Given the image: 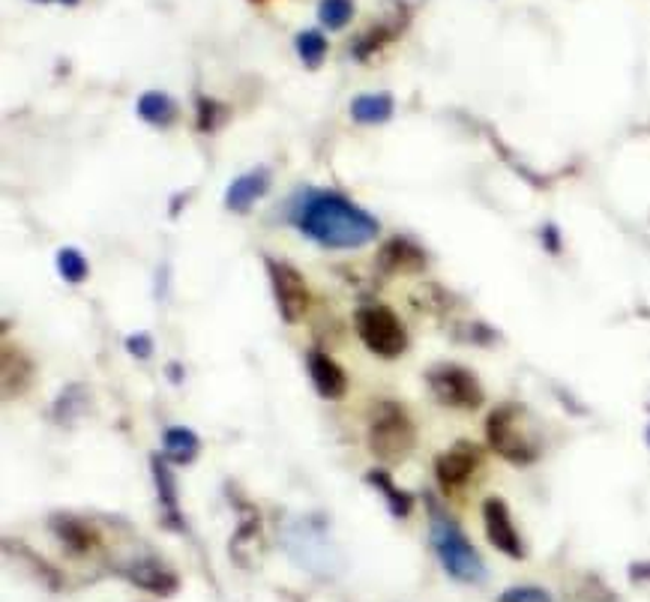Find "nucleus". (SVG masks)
I'll return each instance as SVG.
<instances>
[{
    "label": "nucleus",
    "instance_id": "1",
    "mask_svg": "<svg viewBox=\"0 0 650 602\" xmlns=\"http://www.w3.org/2000/svg\"><path fill=\"white\" fill-rule=\"evenodd\" d=\"M291 222L303 237L324 249H363L381 231V222L360 204L330 190H306L291 210Z\"/></svg>",
    "mask_w": 650,
    "mask_h": 602
},
{
    "label": "nucleus",
    "instance_id": "2",
    "mask_svg": "<svg viewBox=\"0 0 650 602\" xmlns=\"http://www.w3.org/2000/svg\"><path fill=\"white\" fill-rule=\"evenodd\" d=\"M429 509V545L435 552L437 564L449 579L465 588H480L489 581V567H485L480 549L471 543L459 521L449 516L447 509L437 504L435 497L426 495Z\"/></svg>",
    "mask_w": 650,
    "mask_h": 602
},
{
    "label": "nucleus",
    "instance_id": "3",
    "mask_svg": "<svg viewBox=\"0 0 650 602\" xmlns=\"http://www.w3.org/2000/svg\"><path fill=\"white\" fill-rule=\"evenodd\" d=\"M485 444L507 465L528 468L540 459V444L525 429V408L519 401H501L485 417Z\"/></svg>",
    "mask_w": 650,
    "mask_h": 602
},
{
    "label": "nucleus",
    "instance_id": "4",
    "mask_svg": "<svg viewBox=\"0 0 650 602\" xmlns=\"http://www.w3.org/2000/svg\"><path fill=\"white\" fill-rule=\"evenodd\" d=\"M366 441L375 459L393 465V461L408 459L411 449L417 447V425L399 401L381 399L372 405Z\"/></svg>",
    "mask_w": 650,
    "mask_h": 602
},
{
    "label": "nucleus",
    "instance_id": "5",
    "mask_svg": "<svg viewBox=\"0 0 650 602\" xmlns=\"http://www.w3.org/2000/svg\"><path fill=\"white\" fill-rule=\"evenodd\" d=\"M354 330L369 351L384 360H396L408 351V330L402 318L384 303H363L354 312Z\"/></svg>",
    "mask_w": 650,
    "mask_h": 602
},
{
    "label": "nucleus",
    "instance_id": "6",
    "mask_svg": "<svg viewBox=\"0 0 650 602\" xmlns=\"http://www.w3.org/2000/svg\"><path fill=\"white\" fill-rule=\"evenodd\" d=\"M426 387L432 399L453 411H477L483 408L485 390L480 378L459 363H437L426 372Z\"/></svg>",
    "mask_w": 650,
    "mask_h": 602
},
{
    "label": "nucleus",
    "instance_id": "7",
    "mask_svg": "<svg viewBox=\"0 0 650 602\" xmlns=\"http://www.w3.org/2000/svg\"><path fill=\"white\" fill-rule=\"evenodd\" d=\"M417 3H420V0H387L378 19L369 24L366 31L351 43V58L360 60V63H366L369 58H375V55H378L381 48H387L390 43H396V39L411 27Z\"/></svg>",
    "mask_w": 650,
    "mask_h": 602
},
{
    "label": "nucleus",
    "instance_id": "8",
    "mask_svg": "<svg viewBox=\"0 0 650 602\" xmlns=\"http://www.w3.org/2000/svg\"><path fill=\"white\" fill-rule=\"evenodd\" d=\"M264 267H267V279H270L273 297H276L279 318L285 324H297L306 315L309 303H312L306 276L282 258H264Z\"/></svg>",
    "mask_w": 650,
    "mask_h": 602
},
{
    "label": "nucleus",
    "instance_id": "9",
    "mask_svg": "<svg viewBox=\"0 0 650 602\" xmlns=\"http://www.w3.org/2000/svg\"><path fill=\"white\" fill-rule=\"evenodd\" d=\"M483 449L473 441H456L453 447L435 456V480L444 495H459L465 492L477 473L483 471Z\"/></svg>",
    "mask_w": 650,
    "mask_h": 602
},
{
    "label": "nucleus",
    "instance_id": "10",
    "mask_svg": "<svg viewBox=\"0 0 650 602\" xmlns=\"http://www.w3.org/2000/svg\"><path fill=\"white\" fill-rule=\"evenodd\" d=\"M480 516H483V531L485 540L492 543L495 552H501L509 561H525L528 557V545H525V537L516 528V519H513V509L504 497H485L483 507H480Z\"/></svg>",
    "mask_w": 650,
    "mask_h": 602
},
{
    "label": "nucleus",
    "instance_id": "11",
    "mask_svg": "<svg viewBox=\"0 0 650 602\" xmlns=\"http://www.w3.org/2000/svg\"><path fill=\"white\" fill-rule=\"evenodd\" d=\"M375 264L384 276H417L429 267V255L411 237L396 234L381 243Z\"/></svg>",
    "mask_w": 650,
    "mask_h": 602
},
{
    "label": "nucleus",
    "instance_id": "12",
    "mask_svg": "<svg viewBox=\"0 0 650 602\" xmlns=\"http://www.w3.org/2000/svg\"><path fill=\"white\" fill-rule=\"evenodd\" d=\"M48 531L58 537L63 549L75 557H91L103 549V537L96 531L91 521L70 516V513H55L48 519Z\"/></svg>",
    "mask_w": 650,
    "mask_h": 602
},
{
    "label": "nucleus",
    "instance_id": "13",
    "mask_svg": "<svg viewBox=\"0 0 650 602\" xmlns=\"http://www.w3.org/2000/svg\"><path fill=\"white\" fill-rule=\"evenodd\" d=\"M118 573L127 581H132L135 588L156 593V597H174L180 591L178 573L166 567L162 561H156V557H142V561L123 564V567H118Z\"/></svg>",
    "mask_w": 650,
    "mask_h": 602
},
{
    "label": "nucleus",
    "instance_id": "14",
    "mask_svg": "<svg viewBox=\"0 0 650 602\" xmlns=\"http://www.w3.org/2000/svg\"><path fill=\"white\" fill-rule=\"evenodd\" d=\"M151 473H154L156 501H159V513H162V525L168 531L186 533V519L180 513V495H178V477L168 468V459L162 456H151Z\"/></svg>",
    "mask_w": 650,
    "mask_h": 602
},
{
    "label": "nucleus",
    "instance_id": "15",
    "mask_svg": "<svg viewBox=\"0 0 650 602\" xmlns=\"http://www.w3.org/2000/svg\"><path fill=\"white\" fill-rule=\"evenodd\" d=\"M306 372L309 381H312V387L318 390L321 399L327 401H339L345 399V393H348V375H345V369L333 360L327 351H309L306 354Z\"/></svg>",
    "mask_w": 650,
    "mask_h": 602
},
{
    "label": "nucleus",
    "instance_id": "16",
    "mask_svg": "<svg viewBox=\"0 0 650 602\" xmlns=\"http://www.w3.org/2000/svg\"><path fill=\"white\" fill-rule=\"evenodd\" d=\"M270 192V171L264 166L249 168L243 174H237L228 190H225V207L231 213H249L264 195Z\"/></svg>",
    "mask_w": 650,
    "mask_h": 602
},
{
    "label": "nucleus",
    "instance_id": "17",
    "mask_svg": "<svg viewBox=\"0 0 650 602\" xmlns=\"http://www.w3.org/2000/svg\"><path fill=\"white\" fill-rule=\"evenodd\" d=\"M135 115H139L147 127H154V130H168V127L178 123L180 108L166 91H144V94L139 96V103H135Z\"/></svg>",
    "mask_w": 650,
    "mask_h": 602
},
{
    "label": "nucleus",
    "instance_id": "18",
    "mask_svg": "<svg viewBox=\"0 0 650 602\" xmlns=\"http://www.w3.org/2000/svg\"><path fill=\"white\" fill-rule=\"evenodd\" d=\"M366 485H372L375 492H381V497H384V504H387V509H390L393 519H408L411 513H414V495L411 492H405L402 485L393 483L390 471H384V468H372V471H366Z\"/></svg>",
    "mask_w": 650,
    "mask_h": 602
},
{
    "label": "nucleus",
    "instance_id": "19",
    "mask_svg": "<svg viewBox=\"0 0 650 602\" xmlns=\"http://www.w3.org/2000/svg\"><path fill=\"white\" fill-rule=\"evenodd\" d=\"M202 453V437L190 425H171L162 432V456L171 465H192Z\"/></svg>",
    "mask_w": 650,
    "mask_h": 602
},
{
    "label": "nucleus",
    "instance_id": "20",
    "mask_svg": "<svg viewBox=\"0 0 650 602\" xmlns=\"http://www.w3.org/2000/svg\"><path fill=\"white\" fill-rule=\"evenodd\" d=\"M351 120L360 127H381L393 118L396 111V99L390 94H360L351 99Z\"/></svg>",
    "mask_w": 650,
    "mask_h": 602
},
{
    "label": "nucleus",
    "instance_id": "21",
    "mask_svg": "<svg viewBox=\"0 0 650 602\" xmlns=\"http://www.w3.org/2000/svg\"><path fill=\"white\" fill-rule=\"evenodd\" d=\"M34 378V363L31 357L24 354L22 348H3V396H22L27 390V384Z\"/></svg>",
    "mask_w": 650,
    "mask_h": 602
},
{
    "label": "nucleus",
    "instance_id": "22",
    "mask_svg": "<svg viewBox=\"0 0 650 602\" xmlns=\"http://www.w3.org/2000/svg\"><path fill=\"white\" fill-rule=\"evenodd\" d=\"M231 120V108L214 99V96H195V130L202 135H214L219 132Z\"/></svg>",
    "mask_w": 650,
    "mask_h": 602
},
{
    "label": "nucleus",
    "instance_id": "23",
    "mask_svg": "<svg viewBox=\"0 0 650 602\" xmlns=\"http://www.w3.org/2000/svg\"><path fill=\"white\" fill-rule=\"evenodd\" d=\"M3 549H7L10 555L27 561V564H31V569L36 573V579L43 581L48 591H60V588H63V576H60L58 569L51 567L48 561H43V557H36L34 552L27 549V545H22L19 540H15V543H12V540H7V543H3Z\"/></svg>",
    "mask_w": 650,
    "mask_h": 602
},
{
    "label": "nucleus",
    "instance_id": "24",
    "mask_svg": "<svg viewBox=\"0 0 650 602\" xmlns=\"http://www.w3.org/2000/svg\"><path fill=\"white\" fill-rule=\"evenodd\" d=\"M294 51L297 58L303 60V67L318 70L324 58H327V36L321 34V31H300L294 36Z\"/></svg>",
    "mask_w": 650,
    "mask_h": 602
},
{
    "label": "nucleus",
    "instance_id": "25",
    "mask_svg": "<svg viewBox=\"0 0 650 602\" xmlns=\"http://www.w3.org/2000/svg\"><path fill=\"white\" fill-rule=\"evenodd\" d=\"M55 267H58L60 279L70 285H82L84 279H87V273H91V264H87V258L82 255V249L75 246L58 249Z\"/></svg>",
    "mask_w": 650,
    "mask_h": 602
},
{
    "label": "nucleus",
    "instance_id": "26",
    "mask_svg": "<svg viewBox=\"0 0 650 602\" xmlns=\"http://www.w3.org/2000/svg\"><path fill=\"white\" fill-rule=\"evenodd\" d=\"M87 399H91V393L84 390L82 384H72V387H67V390L58 396L55 408H51V417H55L58 423H72V420L87 408Z\"/></svg>",
    "mask_w": 650,
    "mask_h": 602
},
{
    "label": "nucleus",
    "instance_id": "27",
    "mask_svg": "<svg viewBox=\"0 0 650 602\" xmlns=\"http://www.w3.org/2000/svg\"><path fill=\"white\" fill-rule=\"evenodd\" d=\"M354 0H318V22L327 31H345L354 19Z\"/></svg>",
    "mask_w": 650,
    "mask_h": 602
},
{
    "label": "nucleus",
    "instance_id": "28",
    "mask_svg": "<svg viewBox=\"0 0 650 602\" xmlns=\"http://www.w3.org/2000/svg\"><path fill=\"white\" fill-rule=\"evenodd\" d=\"M495 602H555V597L540 585H509L507 591L497 593Z\"/></svg>",
    "mask_w": 650,
    "mask_h": 602
},
{
    "label": "nucleus",
    "instance_id": "29",
    "mask_svg": "<svg viewBox=\"0 0 650 602\" xmlns=\"http://www.w3.org/2000/svg\"><path fill=\"white\" fill-rule=\"evenodd\" d=\"M540 243L549 255H561L564 252V234H561V228L555 222H545L540 225Z\"/></svg>",
    "mask_w": 650,
    "mask_h": 602
},
{
    "label": "nucleus",
    "instance_id": "30",
    "mask_svg": "<svg viewBox=\"0 0 650 602\" xmlns=\"http://www.w3.org/2000/svg\"><path fill=\"white\" fill-rule=\"evenodd\" d=\"M127 351L132 357H139V360H147V357L154 354V339L147 333H135V336L127 339Z\"/></svg>",
    "mask_w": 650,
    "mask_h": 602
},
{
    "label": "nucleus",
    "instance_id": "31",
    "mask_svg": "<svg viewBox=\"0 0 650 602\" xmlns=\"http://www.w3.org/2000/svg\"><path fill=\"white\" fill-rule=\"evenodd\" d=\"M629 585H639V588H650V561H633L627 567Z\"/></svg>",
    "mask_w": 650,
    "mask_h": 602
},
{
    "label": "nucleus",
    "instance_id": "32",
    "mask_svg": "<svg viewBox=\"0 0 650 602\" xmlns=\"http://www.w3.org/2000/svg\"><path fill=\"white\" fill-rule=\"evenodd\" d=\"M166 372H168V381H171V384H180V381H183V378H180V375H183V369H180V363H168Z\"/></svg>",
    "mask_w": 650,
    "mask_h": 602
},
{
    "label": "nucleus",
    "instance_id": "33",
    "mask_svg": "<svg viewBox=\"0 0 650 602\" xmlns=\"http://www.w3.org/2000/svg\"><path fill=\"white\" fill-rule=\"evenodd\" d=\"M58 3H63V7H79L82 0H58Z\"/></svg>",
    "mask_w": 650,
    "mask_h": 602
},
{
    "label": "nucleus",
    "instance_id": "34",
    "mask_svg": "<svg viewBox=\"0 0 650 602\" xmlns=\"http://www.w3.org/2000/svg\"><path fill=\"white\" fill-rule=\"evenodd\" d=\"M645 444L650 447V423H648V429H645Z\"/></svg>",
    "mask_w": 650,
    "mask_h": 602
},
{
    "label": "nucleus",
    "instance_id": "35",
    "mask_svg": "<svg viewBox=\"0 0 650 602\" xmlns=\"http://www.w3.org/2000/svg\"><path fill=\"white\" fill-rule=\"evenodd\" d=\"M249 3H255V7H261V3H267V0H249Z\"/></svg>",
    "mask_w": 650,
    "mask_h": 602
},
{
    "label": "nucleus",
    "instance_id": "36",
    "mask_svg": "<svg viewBox=\"0 0 650 602\" xmlns=\"http://www.w3.org/2000/svg\"><path fill=\"white\" fill-rule=\"evenodd\" d=\"M36 3H51V0H36Z\"/></svg>",
    "mask_w": 650,
    "mask_h": 602
}]
</instances>
